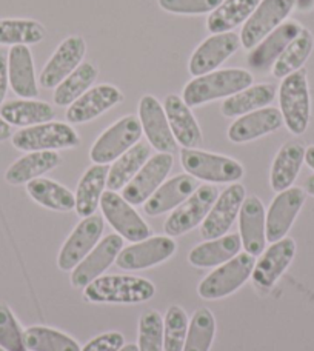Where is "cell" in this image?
I'll list each match as a JSON object with an SVG mask.
<instances>
[{
  "instance_id": "19",
  "label": "cell",
  "mask_w": 314,
  "mask_h": 351,
  "mask_svg": "<svg viewBox=\"0 0 314 351\" xmlns=\"http://www.w3.org/2000/svg\"><path fill=\"white\" fill-rule=\"evenodd\" d=\"M86 53V43L80 36H70L60 43L40 73L39 82L43 88H56L62 80L77 70Z\"/></svg>"
},
{
  "instance_id": "1",
  "label": "cell",
  "mask_w": 314,
  "mask_h": 351,
  "mask_svg": "<svg viewBox=\"0 0 314 351\" xmlns=\"http://www.w3.org/2000/svg\"><path fill=\"white\" fill-rule=\"evenodd\" d=\"M251 85H253V74L250 71L241 68H225L190 80L184 88L182 99L190 108H196L213 100L228 99Z\"/></svg>"
},
{
  "instance_id": "49",
  "label": "cell",
  "mask_w": 314,
  "mask_h": 351,
  "mask_svg": "<svg viewBox=\"0 0 314 351\" xmlns=\"http://www.w3.org/2000/svg\"><path fill=\"white\" fill-rule=\"evenodd\" d=\"M305 164L309 165L311 170L314 171V145L306 148V152H305Z\"/></svg>"
},
{
  "instance_id": "9",
  "label": "cell",
  "mask_w": 314,
  "mask_h": 351,
  "mask_svg": "<svg viewBox=\"0 0 314 351\" xmlns=\"http://www.w3.org/2000/svg\"><path fill=\"white\" fill-rule=\"evenodd\" d=\"M296 6V0H261L247 22L243 23L241 43L253 49L257 43L287 21Z\"/></svg>"
},
{
  "instance_id": "36",
  "label": "cell",
  "mask_w": 314,
  "mask_h": 351,
  "mask_svg": "<svg viewBox=\"0 0 314 351\" xmlns=\"http://www.w3.org/2000/svg\"><path fill=\"white\" fill-rule=\"evenodd\" d=\"M27 193L43 208L67 213L76 208V197L59 182L39 178L27 184Z\"/></svg>"
},
{
  "instance_id": "35",
  "label": "cell",
  "mask_w": 314,
  "mask_h": 351,
  "mask_svg": "<svg viewBox=\"0 0 314 351\" xmlns=\"http://www.w3.org/2000/svg\"><path fill=\"white\" fill-rule=\"evenodd\" d=\"M276 97V88L269 84L251 85L225 99L222 114L225 117H241L248 112L265 108Z\"/></svg>"
},
{
  "instance_id": "14",
  "label": "cell",
  "mask_w": 314,
  "mask_h": 351,
  "mask_svg": "<svg viewBox=\"0 0 314 351\" xmlns=\"http://www.w3.org/2000/svg\"><path fill=\"white\" fill-rule=\"evenodd\" d=\"M174 164L173 154L159 153L147 160L139 173L122 190V197L133 206L145 204L168 178Z\"/></svg>"
},
{
  "instance_id": "2",
  "label": "cell",
  "mask_w": 314,
  "mask_h": 351,
  "mask_svg": "<svg viewBox=\"0 0 314 351\" xmlns=\"http://www.w3.org/2000/svg\"><path fill=\"white\" fill-rule=\"evenodd\" d=\"M156 287L141 276H100L84 288V296L93 304H142L153 299Z\"/></svg>"
},
{
  "instance_id": "17",
  "label": "cell",
  "mask_w": 314,
  "mask_h": 351,
  "mask_svg": "<svg viewBox=\"0 0 314 351\" xmlns=\"http://www.w3.org/2000/svg\"><path fill=\"white\" fill-rule=\"evenodd\" d=\"M239 47H241V37L233 31L213 34L200 43L196 51L191 54L188 70L194 77L216 71L237 51Z\"/></svg>"
},
{
  "instance_id": "24",
  "label": "cell",
  "mask_w": 314,
  "mask_h": 351,
  "mask_svg": "<svg viewBox=\"0 0 314 351\" xmlns=\"http://www.w3.org/2000/svg\"><path fill=\"white\" fill-rule=\"evenodd\" d=\"M163 110L176 142L184 148H197L202 143V130L184 99L178 94H169L163 102Z\"/></svg>"
},
{
  "instance_id": "27",
  "label": "cell",
  "mask_w": 314,
  "mask_h": 351,
  "mask_svg": "<svg viewBox=\"0 0 314 351\" xmlns=\"http://www.w3.org/2000/svg\"><path fill=\"white\" fill-rule=\"evenodd\" d=\"M8 77L11 90L16 96L23 99H33L39 96L34 60L28 47H11L8 51Z\"/></svg>"
},
{
  "instance_id": "5",
  "label": "cell",
  "mask_w": 314,
  "mask_h": 351,
  "mask_svg": "<svg viewBox=\"0 0 314 351\" xmlns=\"http://www.w3.org/2000/svg\"><path fill=\"white\" fill-rule=\"evenodd\" d=\"M12 147L21 152H56L76 148L80 143L77 131L64 122H47L22 128L11 136Z\"/></svg>"
},
{
  "instance_id": "26",
  "label": "cell",
  "mask_w": 314,
  "mask_h": 351,
  "mask_svg": "<svg viewBox=\"0 0 314 351\" xmlns=\"http://www.w3.org/2000/svg\"><path fill=\"white\" fill-rule=\"evenodd\" d=\"M197 188V179H194L193 176H174L173 179L163 182V184L157 188L153 196L147 200L145 205H143V210H145L147 215L152 217L165 215V213L173 211L178 208L180 204H184Z\"/></svg>"
},
{
  "instance_id": "32",
  "label": "cell",
  "mask_w": 314,
  "mask_h": 351,
  "mask_svg": "<svg viewBox=\"0 0 314 351\" xmlns=\"http://www.w3.org/2000/svg\"><path fill=\"white\" fill-rule=\"evenodd\" d=\"M60 156L56 152H33L22 156L5 171V180L10 185H23L42 178L43 174L60 165Z\"/></svg>"
},
{
  "instance_id": "37",
  "label": "cell",
  "mask_w": 314,
  "mask_h": 351,
  "mask_svg": "<svg viewBox=\"0 0 314 351\" xmlns=\"http://www.w3.org/2000/svg\"><path fill=\"white\" fill-rule=\"evenodd\" d=\"M314 37L310 29L302 28L299 36L290 45L285 48V51L280 54V58L276 60L271 68V73L276 79H284L290 74L302 70L305 62L313 53Z\"/></svg>"
},
{
  "instance_id": "12",
  "label": "cell",
  "mask_w": 314,
  "mask_h": 351,
  "mask_svg": "<svg viewBox=\"0 0 314 351\" xmlns=\"http://www.w3.org/2000/svg\"><path fill=\"white\" fill-rule=\"evenodd\" d=\"M294 256H296V242L291 237L273 242L268 250H263L259 261L254 263L250 278L253 280V285L257 290L268 293L291 265Z\"/></svg>"
},
{
  "instance_id": "46",
  "label": "cell",
  "mask_w": 314,
  "mask_h": 351,
  "mask_svg": "<svg viewBox=\"0 0 314 351\" xmlns=\"http://www.w3.org/2000/svg\"><path fill=\"white\" fill-rule=\"evenodd\" d=\"M125 346V337L119 331H108L91 339L80 351H119Z\"/></svg>"
},
{
  "instance_id": "45",
  "label": "cell",
  "mask_w": 314,
  "mask_h": 351,
  "mask_svg": "<svg viewBox=\"0 0 314 351\" xmlns=\"http://www.w3.org/2000/svg\"><path fill=\"white\" fill-rule=\"evenodd\" d=\"M224 0H157L163 11L182 16L210 14Z\"/></svg>"
},
{
  "instance_id": "43",
  "label": "cell",
  "mask_w": 314,
  "mask_h": 351,
  "mask_svg": "<svg viewBox=\"0 0 314 351\" xmlns=\"http://www.w3.org/2000/svg\"><path fill=\"white\" fill-rule=\"evenodd\" d=\"M139 351H163V319L149 310L139 319Z\"/></svg>"
},
{
  "instance_id": "13",
  "label": "cell",
  "mask_w": 314,
  "mask_h": 351,
  "mask_svg": "<svg viewBox=\"0 0 314 351\" xmlns=\"http://www.w3.org/2000/svg\"><path fill=\"white\" fill-rule=\"evenodd\" d=\"M243 200L245 186L241 184H231L219 194L216 202L213 204L210 213L202 222V227H200V234L205 241L217 239V237L228 233L239 217Z\"/></svg>"
},
{
  "instance_id": "40",
  "label": "cell",
  "mask_w": 314,
  "mask_h": 351,
  "mask_svg": "<svg viewBox=\"0 0 314 351\" xmlns=\"http://www.w3.org/2000/svg\"><path fill=\"white\" fill-rule=\"evenodd\" d=\"M216 336V319L210 308L194 311L182 351H210Z\"/></svg>"
},
{
  "instance_id": "33",
  "label": "cell",
  "mask_w": 314,
  "mask_h": 351,
  "mask_svg": "<svg viewBox=\"0 0 314 351\" xmlns=\"http://www.w3.org/2000/svg\"><path fill=\"white\" fill-rule=\"evenodd\" d=\"M152 154V147L145 142H137L133 148L123 153L121 158L112 162L108 170L106 186L110 191H121L127 186L131 179L139 173L141 168L147 164Z\"/></svg>"
},
{
  "instance_id": "7",
  "label": "cell",
  "mask_w": 314,
  "mask_h": 351,
  "mask_svg": "<svg viewBox=\"0 0 314 351\" xmlns=\"http://www.w3.org/2000/svg\"><path fill=\"white\" fill-rule=\"evenodd\" d=\"M254 256L239 253L233 259L219 265L200 282L197 293L205 300H217L236 293L251 278L254 268Z\"/></svg>"
},
{
  "instance_id": "44",
  "label": "cell",
  "mask_w": 314,
  "mask_h": 351,
  "mask_svg": "<svg viewBox=\"0 0 314 351\" xmlns=\"http://www.w3.org/2000/svg\"><path fill=\"white\" fill-rule=\"evenodd\" d=\"M0 348L6 351H28L25 331L6 304H0Z\"/></svg>"
},
{
  "instance_id": "48",
  "label": "cell",
  "mask_w": 314,
  "mask_h": 351,
  "mask_svg": "<svg viewBox=\"0 0 314 351\" xmlns=\"http://www.w3.org/2000/svg\"><path fill=\"white\" fill-rule=\"evenodd\" d=\"M11 136H12V133H11V125H10L8 122H5L3 117L0 116V142L8 141Z\"/></svg>"
},
{
  "instance_id": "23",
  "label": "cell",
  "mask_w": 314,
  "mask_h": 351,
  "mask_svg": "<svg viewBox=\"0 0 314 351\" xmlns=\"http://www.w3.org/2000/svg\"><path fill=\"white\" fill-rule=\"evenodd\" d=\"M239 236L245 252L259 256L267 245V213L257 196L245 197L239 213Z\"/></svg>"
},
{
  "instance_id": "18",
  "label": "cell",
  "mask_w": 314,
  "mask_h": 351,
  "mask_svg": "<svg viewBox=\"0 0 314 351\" xmlns=\"http://www.w3.org/2000/svg\"><path fill=\"white\" fill-rule=\"evenodd\" d=\"M306 193L299 186H291L278 193L267 213V241L278 242L284 239L291 230L305 204Z\"/></svg>"
},
{
  "instance_id": "4",
  "label": "cell",
  "mask_w": 314,
  "mask_h": 351,
  "mask_svg": "<svg viewBox=\"0 0 314 351\" xmlns=\"http://www.w3.org/2000/svg\"><path fill=\"white\" fill-rule=\"evenodd\" d=\"M180 162L186 174L210 184H236L245 174L241 162L222 154L200 152L197 148H184Z\"/></svg>"
},
{
  "instance_id": "16",
  "label": "cell",
  "mask_w": 314,
  "mask_h": 351,
  "mask_svg": "<svg viewBox=\"0 0 314 351\" xmlns=\"http://www.w3.org/2000/svg\"><path fill=\"white\" fill-rule=\"evenodd\" d=\"M123 250V237L117 233L105 236L100 239L86 258L73 269L71 284L76 288H86L93 280L100 278L112 263L116 262L119 253Z\"/></svg>"
},
{
  "instance_id": "3",
  "label": "cell",
  "mask_w": 314,
  "mask_h": 351,
  "mask_svg": "<svg viewBox=\"0 0 314 351\" xmlns=\"http://www.w3.org/2000/svg\"><path fill=\"white\" fill-rule=\"evenodd\" d=\"M280 114L290 133L304 134L311 119V96L306 71L299 70L282 79L279 88Z\"/></svg>"
},
{
  "instance_id": "42",
  "label": "cell",
  "mask_w": 314,
  "mask_h": 351,
  "mask_svg": "<svg viewBox=\"0 0 314 351\" xmlns=\"http://www.w3.org/2000/svg\"><path fill=\"white\" fill-rule=\"evenodd\" d=\"M188 316L179 305H171L163 319V351H182L188 333Z\"/></svg>"
},
{
  "instance_id": "8",
  "label": "cell",
  "mask_w": 314,
  "mask_h": 351,
  "mask_svg": "<svg viewBox=\"0 0 314 351\" xmlns=\"http://www.w3.org/2000/svg\"><path fill=\"white\" fill-rule=\"evenodd\" d=\"M219 191L215 185H200L184 204L173 210L163 225L167 236L178 237L190 233L199 223L205 221L213 204L216 202Z\"/></svg>"
},
{
  "instance_id": "15",
  "label": "cell",
  "mask_w": 314,
  "mask_h": 351,
  "mask_svg": "<svg viewBox=\"0 0 314 351\" xmlns=\"http://www.w3.org/2000/svg\"><path fill=\"white\" fill-rule=\"evenodd\" d=\"M176 242L169 236H154L134 242L119 253L116 263L125 271H137L159 265L176 253Z\"/></svg>"
},
{
  "instance_id": "28",
  "label": "cell",
  "mask_w": 314,
  "mask_h": 351,
  "mask_svg": "<svg viewBox=\"0 0 314 351\" xmlns=\"http://www.w3.org/2000/svg\"><path fill=\"white\" fill-rule=\"evenodd\" d=\"M305 152L302 143L296 141H290L280 147L269 170V185L273 191L280 193L293 186L305 162Z\"/></svg>"
},
{
  "instance_id": "21",
  "label": "cell",
  "mask_w": 314,
  "mask_h": 351,
  "mask_svg": "<svg viewBox=\"0 0 314 351\" xmlns=\"http://www.w3.org/2000/svg\"><path fill=\"white\" fill-rule=\"evenodd\" d=\"M139 121L149 145L159 153L173 154L178 149V142L169 128L165 110L152 94H145L139 102Z\"/></svg>"
},
{
  "instance_id": "53",
  "label": "cell",
  "mask_w": 314,
  "mask_h": 351,
  "mask_svg": "<svg viewBox=\"0 0 314 351\" xmlns=\"http://www.w3.org/2000/svg\"><path fill=\"white\" fill-rule=\"evenodd\" d=\"M0 351H6V350H3V348H0Z\"/></svg>"
},
{
  "instance_id": "38",
  "label": "cell",
  "mask_w": 314,
  "mask_h": 351,
  "mask_svg": "<svg viewBox=\"0 0 314 351\" xmlns=\"http://www.w3.org/2000/svg\"><path fill=\"white\" fill-rule=\"evenodd\" d=\"M47 36V29L33 19H0V45H36Z\"/></svg>"
},
{
  "instance_id": "34",
  "label": "cell",
  "mask_w": 314,
  "mask_h": 351,
  "mask_svg": "<svg viewBox=\"0 0 314 351\" xmlns=\"http://www.w3.org/2000/svg\"><path fill=\"white\" fill-rule=\"evenodd\" d=\"M261 0H224L206 19V29L211 34L231 33L253 14Z\"/></svg>"
},
{
  "instance_id": "39",
  "label": "cell",
  "mask_w": 314,
  "mask_h": 351,
  "mask_svg": "<svg viewBox=\"0 0 314 351\" xmlns=\"http://www.w3.org/2000/svg\"><path fill=\"white\" fill-rule=\"evenodd\" d=\"M97 76V68L90 62L80 64L77 70H74L70 76L54 88V104L59 106H70L82 94L90 90Z\"/></svg>"
},
{
  "instance_id": "29",
  "label": "cell",
  "mask_w": 314,
  "mask_h": 351,
  "mask_svg": "<svg viewBox=\"0 0 314 351\" xmlns=\"http://www.w3.org/2000/svg\"><path fill=\"white\" fill-rule=\"evenodd\" d=\"M242 241L239 234H225L217 239H210L194 247L188 254V262L197 268H211L224 265L241 253Z\"/></svg>"
},
{
  "instance_id": "25",
  "label": "cell",
  "mask_w": 314,
  "mask_h": 351,
  "mask_svg": "<svg viewBox=\"0 0 314 351\" xmlns=\"http://www.w3.org/2000/svg\"><path fill=\"white\" fill-rule=\"evenodd\" d=\"M284 125L280 110L265 106L248 114H243L231 123L228 139L234 143H247L278 131Z\"/></svg>"
},
{
  "instance_id": "22",
  "label": "cell",
  "mask_w": 314,
  "mask_h": 351,
  "mask_svg": "<svg viewBox=\"0 0 314 351\" xmlns=\"http://www.w3.org/2000/svg\"><path fill=\"white\" fill-rule=\"evenodd\" d=\"M123 94L117 86L102 84L90 88L86 93L73 102L67 110V121L73 125L91 122L104 112L111 110L112 106L121 104Z\"/></svg>"
},
{
  "instance_id": "50",
  "label": "cell",
  "mask_w": 314,
  "mask_h": 351,
  "mask_svg": "<svg viewBox=\"0 0 314 351\" xmlns=\"http://www.w3.org/2000/svg\"><path fill=\"white\" fill-rule=\"evenodd\" d=\"M296 5L300 11H309L314 6V0H296Z\"/></svg>"
},
{
  "instance_id": "6",
  "label": "cell",
  "mask_w": 314,
  "mask_h": 351,
  "mask_svg": "<svg viewBox=\"0 0 314 351\" xmlns=\"http://www.w3.org/2000/svg\"><path fill=\"white\" fill-rule=\"evenodd\" d=\"M143 134L139 117L128 114L106 128L90 149V159L93 164L108 165L127 153L141 141Z\"/></svg>"
},
{
  "instance_id": "11",
  "label": "cell",
  "mask_w": 314,
  "mask_h": 351,
  "mask_svg": "<svg viewBox=\"0 0 314 351\" xmlns=\"http://www.w3.org/2000/svg\"><path fill=\"white\" fill-rule=\"evenodd\" d=\"M104 230L102 216L93 215L82 219L59 252L58 265L62 271H73L102 239Z\"/></svg>"
},
{
  "instance_id": "41",
  "label": "cell",
  "mask_w": 314,
  "mask_h": 351,
  "mask_svg": "<svg viewBox=\"0 0 314 351\" xmlns=\"http://www.w3.org/2000/svg\"><path fill=\"white\" fill-rule=\"evenodd\" d=\"M25 346L29 351H80V346L71 336L59 330L42 327H29L25 331Z\"/></svg>"
},
{
  "instance_id": "31",
  "label": "cell",
  "mask_w": 314,
  "mask_h": 351,
  "mask_svg": "<svg viewBox=\"0 0 314 351\" xmlns=\"http://www.w3.org/2000/svg\"><path fill=\"white\" fill-rule=\"evenodd\" d=\"M108 170L110 168L106 165L94 164L80 178L76 194H74L76 197V208L74 210L82 219L96 215L100 199L105 193Z\"/></svg>"
},
{
  "instance_id": "20",
  "label": "cell",
  "mask_w": 314,
  "mask_h": 351,
  "mask_svg": "<svg viewBox=\"0 0 314 351\" xmlns=\"http://www.w3.org/2000/svg\"><path fill=\"white\" fill-rule=\"evenodd\" d=\"M302 28L304 27L298 21H287L271 31L265 39H262L251 49L248 56V65L251 70L261 74H265L271 70L276 60L280 58L285 48L296 39Z\"/></svg>"
},
{
  "instance_id": "51",
  "label": "cell",
  "mask_w": 314,
  "mask_h": 351,
  "mask_svg": "<svg viewBox=\"0 0 314 351\" xmlns=\"http://www.w3.org/2000/svg\"><path fill=\"white\" fill-rule=\"evenodd\" d=\"M305 193L314 197V174L309 176L305 180Z\"/></svg>"
},
{
  "instance_id": "52",
  "label": "cell",
  "mask_w": 314,
  "mask_h": 351,
  "mask_svg": "<svg viewBox=\"0 0 314 351\" xmlns=\"http://www.w3.org/2000/svg\"><path fill=\"white\" fill-rule=\"evenodd\" d=\"M119 351H139V347L134 346V343H128V346H123Z\"/></svg>"
},
{
  "instance_id": "47",
  "label": "cell",
  "mask_w": 314,
  "mask_h": 351,
  "mask_svg": "<svg viewBox=\"0 0 314 351\" xmlns=\"http://www.w3.org/2000/svg\"><path fill=\"white\" fill-rule=\"evenodd\" d=\"M10 86V77H8V53L0 48V106L3 105V100L6 97V91Z\"/></svg>"
},
{
  "instance_id": "30",
  "label": "cell",
  "mask_w": 314,
  "mask_h": 351,
  "mask_svg": "<svg viewBox=\"0 0 314 351\" xmlns=\"http://www.w3.org/2000/svg\"><path fill=\"white\" fill-rule=\"evenodd\" d=\"M0 116L12 127L28 128L51 122L56 116L53 105L36 99H17L0 106Z\"/></svg>"
},
{
  "instance_id": "10",
  "label": "cell",
  "mask_w": 314,
  "mask_h": 351,
  "mask_svg": "<svg viewBox=\"0 0 314 351\" xmlns=\"http://www.w3.org/2000/svg\"><path fill=\"white\" fill-rule=\"evenodd\" d=\"M104 217L114 228L116 233L131 242L145 241L152 234L149 225L139 216L133 205L128 204L116 191H105L100 199Z\"/></svg>"
}]
</instances>
